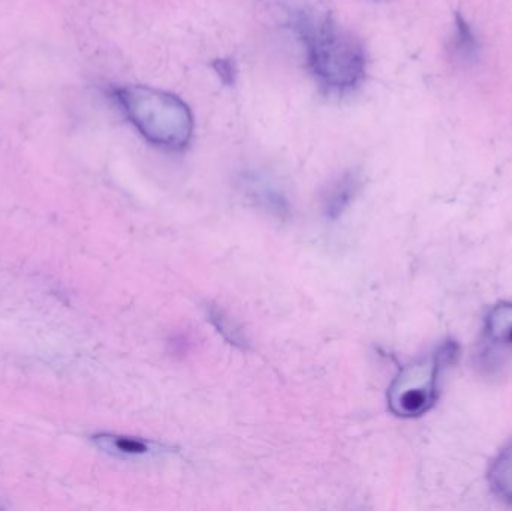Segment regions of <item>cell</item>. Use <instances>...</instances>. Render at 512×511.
Returning a JSON list of instances; mask_svg holds the SVG:
<instances>
[{"label": "cell", "instance_id": "1", "mask_svg": "<svg viewBox=\"0 0 512 511\" xmlns=\"http://www.w3.org/2000/svg\"><path fill=\"white\" fill-rule=\"evenodd\" d=\"M294 24L306 51L307 66L322 89L346 93L363 83L366 51L357 36L330 15L301 12Z\"/></svg>", "mask_w": 512, "mask_h": 511}, {"label": "cell", "instance_id": "2", "mask_svg": "<svg viewBox=\"0 0 512 511\" xmlns=\"http://www.w3.org/2000/svg\"><path fill=\"white\" fill-rule=\"evenodd\" d=\"M110 93L147 143L167 152H182L191 143L194 114L179 96L135 84L113 87Z\"/></svg>", "mask_w": 512, "mask_h": 511}, {"label": "cell", "instance_id": "3", "mask_svg": "<svg viewBox=\"0 0 512 511\" xmlns=\"http://www.w3.org/2000/svg\"><path fill=\"white\" fill-rule=\"evenodd\" d=\"M459 354L456 342H445L432 356L417 360L403 368L390 390L388 407L396 416L420 417L438 401V384L441 371L451 365Z\"/></svg>", "mask_w": 512, "mask_h": 511}, {"label": "cell", "instance_id": "4", "mask_svg": "<svg viewBox=\"0 0 512 511\" xmlns=\"http://www.w3.org/2000/svg\"><path fill=\"white\" fill-rule=\"evenodd\" d=\"M478 359L481 368L490 374H501L511 368L512 303H499L487 315Z\"/></svg>", "mask_w": 512, "mask_h": 511}, {"label": "cell", "instance_id": "5", "mask_svg": "<svg viewBox=\"0 0 512 511\" xmlns=\"http://www.w3.org/2000/svg\"><path fill=\"white\" fill-rule=\"evenodd\" d=\"M361 179L357 171H345L328 183L322 194V210L328 219L334 221L351 206L360 191Z\"/></svg>", "mask_w": 512, "mask_h": 511}, {"label": "cell", "instance_id": "6", "mask_svg": "<svg viewBox=\"0 0 512 511\" xmlns=\"http://www.w3.org/2000/svg\"><path fill=\"white\" fill-rule=\"evenodd\" d=\"M92 441L99 450L116 458H140L159 452V447L152 441L126 435L96 434L93 435Z\"/></svg>", "mask_w": 512, "mask_h": 511}, {"label": "cell", "instance_id": "7", "mask_svg": "<svg viewBox=\"0 0 512 511\" xmlns=\"http://www.w3.org/2000/svg\"><path fill=\"white\" fill-rule=\"evenodd\" d=\"M489 482L493 492L502 501L512 506V441L501 450V453L493 461Z\"/></svg>", "mask_w": 512, "mask_h": 511}, {"label": "cell", "instance_id": "8", "mask_svg": "<svg viewBox=\"0 0 512 511\" xmlns=\"http://www.w3.org/2000/svg\"><path fill=\"white\" fill-rule=\"evenodd\" d=\"M210 321H212L213 326L218 329V332L230 342L231 345H236V347L240 348H248L249 339L248 336L243 332L242 327L227 314V312L222 311L221 308H216V306H212L209 311Z\"/></svg>", "mask_w": 512, "mask_h": 511}, {"label": "cell", "instance_id": "9", "mask_svg": "<svg viewBox=\"0 0 512 511\" xmlns=\"http://www.w3.org/2000/svg\"><path fill=\"white\" fill-rule=\"evenodd\" d=\"M456 38H454V54L462 62H472L477 57L478 42L462 15H456Z\"/></svg>", "mask_w": 512, "mask_h": 511}, {"label": "cell", "instance_id": "10", "mask_svg": "<svg viewBox=\"0 0 512 511\" xmlns=\"http://www.w3.org/2000/svg\"><path fill=\"white\" fill-rule=\"evenodd\" d=\"M213 68H215L216 74L221 77L225 84H234V81H236V65L230 59L215 60Z\"/></svg>", "mask_w": 512, "mask_h": 511}]
</instances>
